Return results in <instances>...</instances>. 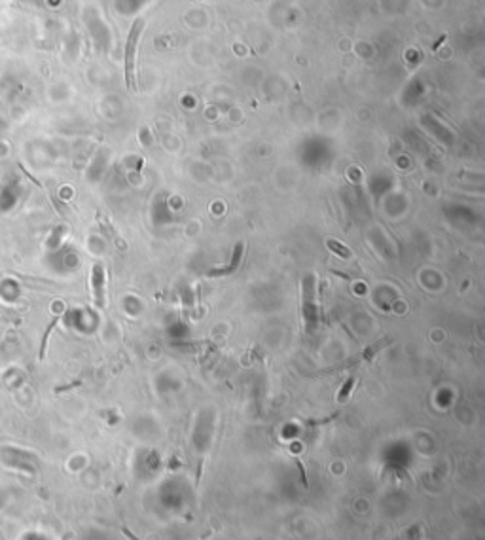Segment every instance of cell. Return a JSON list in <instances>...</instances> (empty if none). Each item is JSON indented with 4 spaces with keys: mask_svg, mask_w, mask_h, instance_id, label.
I'll return each instance as SVG.
<instances>
[{
    "mask_svg": "<svg viewBox=\"0 0 485 540\" xmlns=\"http://www.w3.org/2000/svg\"><path fill=\"white\" fill-rule=\"evenodd\" d=\"M93 294L97 307H104V269L101 264L93 266Z\"/></svg>",
    "mask_w": 485,
    "mask_h": 540,
    "instance_id": "2",
    "label": "cell"
},
{
    "mask_svg": "<svg viewBox=\"0 0 485 540\" xmlns=\"http://www.w3.org/2000/svg\"><path fill=\"white\" fill-rule=\"evenodd\" d=\"M101 226H102V230H104V233H106V235H108V237L112 239V241H114V245H116L118 248H125V243H123V239L120 237V235H118L116 231H114V228L110 226L108 220H101Z\"/></svg>",
    "mask_w": 485,
    "mask_h": 540,
    "instance_id": "6",
    "label": "cell"
},
{
    "mask_svg": "<svg viewBox=\"0 0 485 540\" xmlns=\"http://www.w3.org/2000/svg\"><path fill=\"white\" fill-rule=\"evenodd\" d=\"M326 246H328V250H332L333 254H335V256H340V258H343V260L353 258V250H351V248H347V246H343L340 241L326 239Z\"/></svg>",
    "mask_w": 485,
    "mask_h": 540,
    "instance_id": "5",
    "label": "cell"
},
{
    "mask_svg": "<svg viewBox=\"0 0 485 540\" xmlns=\"http://www.w3.org/2000/svg\"><path fill=\"white\" fill-rule=\"evenodd\" d=\"M144 21H135L127 36V46H125V82L129 89H135V55H137L138 38L142 34Z\"/></svg>",
    "mask_w": 485,
    "mask_h": 540,
    "instance_id": "1",
    "label": "cell"
},
{
    "mask_svg": "<svg viewBox=\"0 0 485 540\" xmlns=\"http://www.w3.org/2000/svg\"><path fill=\"white\" fill-rule=\"evenodd\" d=\"M297 468H300V474H302V482H304V487H309V482H307V474H305V466L302 464V461H296Z\"/></svg>",
    "mask_w": 485,
    "mask_h": 540,
    "instance_id": "8",
    "label": "cell"
},
{
    "mask_svg": "<svg viewBox=\"0 0 485 540\" xmlns=\"http://www.w3.org/2000/svg\"><path fill=\"white\" fill-rule=\"evenodd\" d=\"M389 343H391V338H383L381 341H376V343H371V345H369L368 349H366V351H364V353L360 354V356H358L356 360H364V362H369V360L376 356V353H379V351H381V349H383L385 345H389Z\"/></svg>",
    "mask_w": 485,
    "mask_h": 540,
    "instance_id": "4",
    "label": "cell"
},
{
    "mask_svg": "<svg viewBox=\"0 0 485 540\" xmlns=\"http://www.w3.org/2000/svg\"><path fill=\"white\" fill-rule=\"evenodd\" d=\"M243 250H245V245H243V243H237V245H235V250H233V258H232V262H230V266H226L224 269H212V271H209V277H226V275L235 273L241 264V258H243Z\"/></svg>",
    "mask_w": 485,
    "mask_h": 540,
    "instance_id": "3",
    "label": "cell"
},
{
    "mask_svg": "<svg viewBox=\"0 0 485 540\" xmlns=\"http://www.w3.org/2000/svg\"><path fill=\"white\" fill-rule=\"evenodd\" d=\"M355 383H356V377H349L347 381L343 383L340 394H338V402H340V404L347 402L349 396H351V392H353V389H355Z\"/></svg>",
    "mask_w": 485,
    "mask_h": 540,
    "instance_id": "7",
    "label": "cell"
},
{
    "mask_svg": "<svg viewBox=\"0 0 485 540\" xmlns=\"http://www.w3.org/2000/svg\"><path fill=\"white\" fill-rule=\"evenodd\" d=\"M122 533L125 534V536H127V538H129V540H140V538H138V536H135V534L131 533V531H129V529H127V527H122Z\"/></svg>",
    "mask_w": 485,
    "mask_h": 540,
    "instance_id": "9",
    "label": "cell"
}]
</instances>
